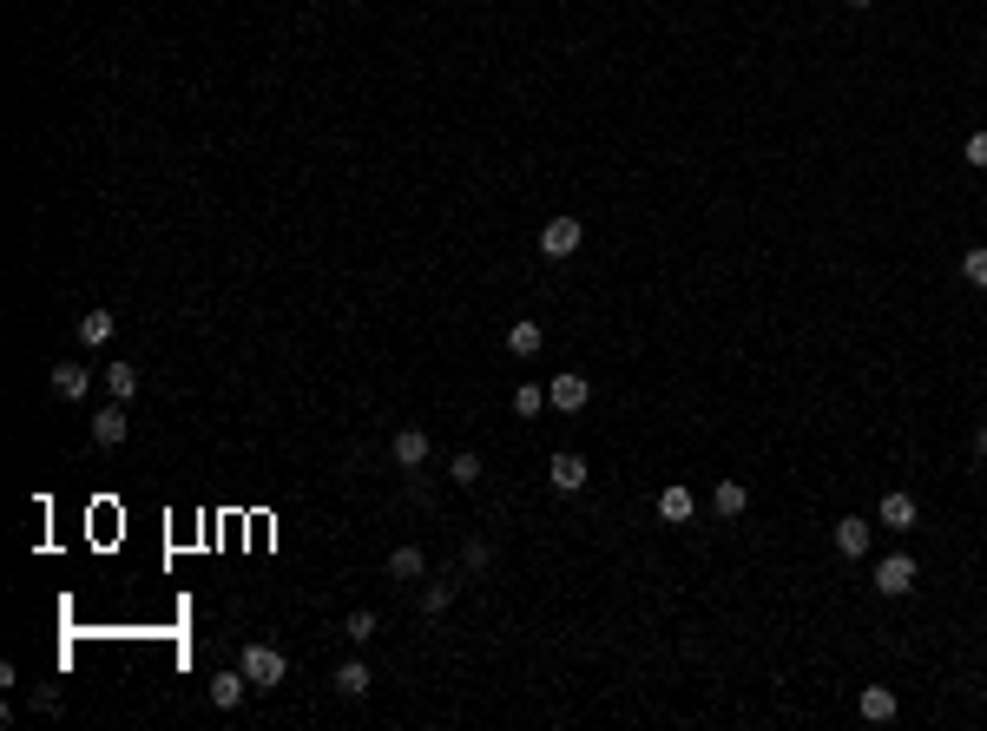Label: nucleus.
<instances>
[{
	"label": "nucleus",
	"instance_id": "obj_24",
	"mask_svg": "<svg viewBox=\"0 0 987 731\" xmlns=\"http://www.w3.org/2000/svg\"><path fill=\"white\" fill-rule=\"evenodd\" d=\"M343 633L356 639V646H362V639H376V613H369V606H356V613L343 620Z\"/></svg>",
	"mask_w": 987,
	"mask_h": 731
},
{
	"label": "nucleus",
	"instance_id": "obj_9",
	"mask_svg": "<svg viewBox=\"0 0 987 731\" xmlns=\"http://www.w3.org/2000/svg\"><path fill=\"white\" fill-rule=\"evenodd\" d=\"M126 429H132L126 402H112V409H99V415H93V442H99V448H119V442H126Z\"/></svg>",
	"mask_w": 987,
	"mask_h": 731
},
{
	"label": "nucleus",
	"instance_id": "obj_8",
	"mask_svg": "<svg viewBox=\"0 0 987 731\" xmlns=\"http://www.w3.org/2000/svg\"><path fill=\"white\" fill-rule=\"evenodd\" d=\"M869 541H876V534H869L862 514H843V521H836V554H843V560H862V554H869Z\"/></svg>",
	"mask_w": 987,
	"mask_h": 731
},
{
	"label": "nucleus",
	"instance_id": "obj_21",
	"mask_svg": "<svg viewBox=\"0 0 987 731\" xmlns=\"http://www.w3.org/2000/svg\"><path fill=\"white\" fill-rule=\"evenodd\" d=\"M547 409V389H540V382H520L514 389V415H540Z\"/></svg>",
	"mask_w": 987,
	"mask_h": 731
},
{
	"label": "nucleus",
	"instance_id": "obj_20",
	"mask_svg": "<svg viewBox=\"0 0 987 731\" xmlns=\"http://www.w3.org/2000/svg\"><path fill=\"white\" fill-rule=\"evenodd\" d=\"M73 330H79V343L93 350V343H106V336H112V317H106V310H93V317H79Z\"/></svg>",
	"mask_w": 987,
	"mask_h": 731
},
{
	"label": "nucleus",
	"instance_id": "obj_7",
	"mask_svg": "<svg viewBox=\"0 0 987 731\" xmlns=\"http://www.w3.org/2000/svg\"><path fill=\"white\" fill-rule=\"evenodd\" d=\"M547 481H553L560 494H580V488H586V455H573V448H560V455L547 461Z\"/></svg>",
	"mask_w": 987,
	"mask_h": 731
},
{
	"label": "nucleus",
	"instance_id": "obj_19",
	"mask_svg": "<svg viewBox=\"0 0 987 731\" xmlns=\"http://www.w3.org/2000/svg\"><path fill=\"white\" fill-rule=\"evenodd\" d=\"M448 606H455V580H435V587H422V613H428V620H441Z\"/></svg>",
	"mask_w": 987,
	"mask_h": 731
},
{
	"label": "nucleus",
	"instance_id": "obj_4",
	"mask_svg": "<svg viewBox=\"0 0 987 731\" xmlns=\"http://www.w3.org/2000/svg\"><path fill=\"white\" fill-rule=\"evenodd\" d=\"M389 455H395V468H402V475H415V468L428 461V429H415V422H408V429H395Z\"/></svg>",
	"mask_w": 987,
	"mask_h": 731
},
{
	"label": "nucleus",
	"instance_id": "obj_16",
	"mask_svg": "<svg viewBox=\"0 0 987 731\" xmlns=\"http://www.w3.org/2000/svg\"><path fill=\"white\" fill-rule=\"evenodd\" d=\"M86 382H93V376H86L79 363H53V389H60L66 402H79V396H86Z\"/></svg>",
	"mask_w": 987,
	"mask_h": 731
},
{
	"label": "nucleus",
	"instance_id": "obj_25",
	"mask_svg": "<svg viewBox=\"0 0 987 731\" xmlns=\"http://www.w3.org/2000/svg\"><path fill=\"white\" fill-rule=\"evenodd\" d=\"M487 567H494L487 541H468V547H461V573H487Z\"/></svg>",
	"mask_w": 987,
	"mask_h": 731
},
{
	"label": "nucleus",
	"instance_id": "obj_17",
	"mask_svg": "<svg viewBox=\"0 0 987 731\" xmlns=\"http://www.w3.org/2000/svg\"><path fill=\"white\" fill-rule=\"evenodd\" d=\"M106 389H112V402H132V396H139V369H132V363H112L106 369Z\"/></svg>",
	"mask_w": 987,
	"mask_h": 731
},
{
	"label": "nucleus",
	"instance_id": "obj_14",
	"mask_svg": "<svg viewBox=\"0 0 987 731\" xmlns=\"http://www.w3.org/2000/svg\"><path fill=\"white\" fill-rule=\"evenodd\" d=\"M369 666H362V659H349V666H336V692H343V699H369Z\"/></svg>",
	"mask_w": 987,
	"mask_h": 731
},
{
	"label": "nucleus",
	"instance_id": "obj_5",
	"mask_svg": "<svg viewBox=\"0 0 987 731\" xmlns=\"http://www.w3.org/2000/svg\"><path fill=\"white\" fill-rule=\"evenodd\" d=\"M586 396H593V382H586V376H573V369H560V376H553V389H547V402H553L560 415L586 409Z\"/></svg>",
	"mask_w": 987,
	"mask_h": 731
},
{
	"label": "nucleus",
	"instance_id": "obj_3",
	"mask_svg": "<svg viewBox=\"0 0 987 731\" xmlns=\"http://www.w3.org/2000/svg\"><path fill=\"white\" fill-rule=\"evenodd\" d=\"M909 587H915V560H909V554H889V560L876 567V593H882V600H902Z\"/></svg>",
	"mask_w": 987,
	"mask_h": 731
},
{
	"label": "nucleus",
	"instance_id": "obj_2",
	"mask_svg": "<svg viewBox=\"0 0 987 731\" xmlns=\"http://www.w3.org/2000/svg\"><path fill=\"white\" fill-rule=\"evenodd\" d=\"M586 244V224L573 218V211H560V218H547V231H540V257H553V264H566V257Z\"/></svg>",
	"mask_w": 987,
	"mask_h": 731
},
{
	"label": "nucleus",
	"instance_id": "obj_18",
	"mask_svg": "<svg viewBox=\"0 0 987 731\" xmlns=\"http://www.w3.org/2000/svg\"><path fill=\"white\" fill-rule=\"evenodd\" d=\"M422 567H428L422 547H395L389 554V580H422Z\"/></svg>",
	"mask_w": 987,
	"mask_h": 731
},
{
	"label": "nucleus",
	"instance_id": "obj_6",
	"mask_svg": "<svg viewBox=\"0 0 987 731\" xmlns=\"http://www.w3.org/2000/svg\"><path fill=\"white\" fill-rule=\"evenodd\" d=\"M540 350H547V330H540L533 317H514V330H507V356H514V363H533Z\"/></svg>",
	"mask_w": 987,
	"mask_h": 731
},
{
	"label": "nucleus",
	"instance_id": "obj_15",
	"mask_svg": "<svg viewBox=\"0 0 987 731\" xmlns=\"http://www.w3.org/2000/svg\"><path fill=\"white\" fill-rule=\"evenodd\" d=\"M915 494H882V527H915Z\"/></svg>",
	"mask_w": 987,
	"mask_h": 731
},
{
	"label": "nucleus",
	"instance_id": "obj_28",
	"mask_svg": "<svg viewBox=\"0 0 987 731\" xmlns=\"http://www.w3.org/2000/svg\"><path fill=\"white\" fill-rule=\"evenodd\" d=\"M843 7H876V0H843Z\"/></svg>",
	"mask_w": 987,
	"mask_h": 731
},
{
	"label": "nucleus",
	"instance_id": "obj_10",
	"mask_svg": "<svg viewBox=\"0 0 987 731\" xmlns=\"http://www.w3.org/2000/svg\"><path fill=\"white\" fill-rule=\"evenodd\" d=\"M856 712L869 718V725H889V718H895V692H889V685H862V692H856Z\"/></svg>",
	"mask_w": 987,
	"mask_h": 731
},
{
	"label": "nucleus",
	"instance_id": "obj_1",
	"mask_svg": "<svg viewBox=\"0 0 987 731\" xmlns=\"http://www.w3.org/2000/svg\"><path fill=\"white\" fill-rule=\"evenodd\" d=\"M237 666H244L251 692H277V685H283V672H290V659H283L277 646H264V639H257V646H244V659H237Z\"/></svg>",
	"mask_w": 987,
	"mask_h": 731
},
{
	"label": "nucleus",
	"instance_id": "obj_13",
	"mask_svg": "<svg viewBox=\"0 0 987 731\" xmlns=\"http://www.w3.org/2000/svg\"><path fill=\"white\" fill-rule=\"evenodd\" d=\"M691 508H698V501H691V488H665V494H658V521H672V527H685Z\"/></svg>",
	"mask_w": 987,
	"mask_h": 731
},
{
	"label": "nucleus",
	"instance_id": "obj_12",
	"mask_svg": "<svg viewBox=\"0 0 987 731\" xmlns=\"http://www.w3.org/2000/svg\"><path fill=\"white\" fill-rule=\"evenodd\" d=\"M711 508H718V521H737V514L751 508V488H744V481H718V494H711Z\"/></svg>",
	"mask_w": 987,
	"mask_h": 731
},
{
	"label": "nucleus",
	"instance_id": "obj_22",
	"mask_svg": "<svg viewBox=\"0 0 987 731\" xmlns=\"http://www.w3.org/2000/svg\"><path fill=\"white\" fill-rule=\"evenodd\" d=\"M448 475H455L461 488H474V481H481V455H474V448H461V455L448 461Z\"/></svg>",
	"mask_w": 987,
	"mask_h": 731
},
{
	"label": "nucleus",
	"instance_id": "obj_26",
	"mask_svg": "<svg viewBox=\"0 0 987 731\" xmlns=\"http://www.w3.org/2000/svg\"><path fill=\"white\" fill-rule=\"evenodd\" d=\"M961 159H968L974 172H987V132H968V145H961Z\"/></svg>",
	"mask_w": 987,
	"mask_h": 731
},
{
	"label": "nucleus",
	"instance_id": "obj_27",
	"mask_svg": "<svg viewBox=\"0 0 987 731\" xmlns=\"http://www.w3.org/2000/svg\"><path fill=\"white\" fill-rule=\"evenodd\" d=\"M974 455L987 461V422H981V429H974Z\"/></svg>",
	"mask_w": 987,
	"mask_h": 731
},
{
	"label": "nucleus",
	"instance_id": "obj_23",
	"mask_svg": "<svg viewBox=\"0 0 987 731\" xmlns=\"http://www.w3.org/2000/svg\"><path fill=\"white\" fill-rule=\"evenodd\" d=\"M961 277H968L974 290H987V244H974V251L961 257Z\"/></svg>",
	"mask_w": 987,
	"mask_h": 731
},
{
	"label": "nucleus",
	"instance_id": "obj_11",
	"mask_svg": "<svg viewBox=\"0 0 987 731\" xmlns=\"http://www.w3.org/2000/svg\"><path fill=\"white\" fill-rule=\"evenodd\" d=\"M244 692H251L244 666H237V672H218V679H211V705H218V712H237V705H244Z\"/></svg>",
	"mask_w": 987,
	"mask_h": 731
}]
</instances>
